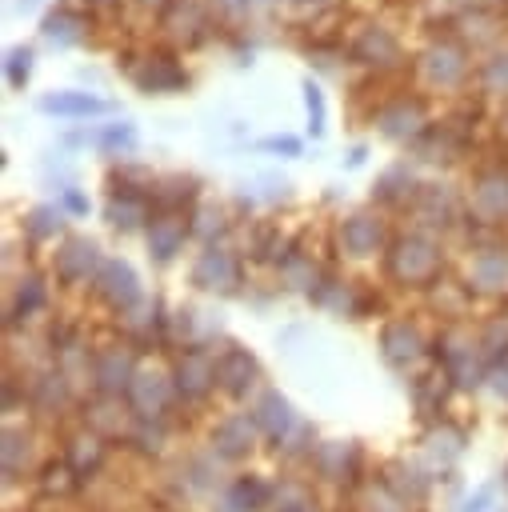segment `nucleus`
Segmentation results:
<instances>
[{"mask_svg": "<svg viewBox=\"0 0 508 512\" xmlns=\"http://www.w3.org/2000/svg\"><path fill=\"white\" fill-rule=\"evenodd\" d=\"M376 124H380V132H384V136L408 140V136H416V132H420L424 112H420V104L396 100V104H388V108H380V112H376Z\"/></svg>", "mask_w": 508, "mask_h": 512, "instance_id": "obj_3", "label": "nucleus"}, {"mask_svg": "<svg viewBox=\"0 0 508 512\" xmlns=\"http://www.w3.org/2000/svg\"><path fill=\"white\" fill-rule=\"evenodd\" d=\"M208 276H212V280H220V276L232 280V260H228L224 252H204V260L196 264V280L208 288Z\"/></svg>", "mask_w": 508, "mask_h": 512, "instance_id": "obj_15", "label": "nucleus"}, {"mask_svg": "<svg viewBox=\"0 0 508 512\" xmlns=\"http://www.w3.org/2000/svg\"><path fill=\"white\" fill-rule=\"evenodd\" d=\"M140 216H144V200H140L136 192H120V196H112V204H108V220H112L116 228H132V224H140Z\"/></svg>", "mask_w": 508, "mask_h": 512, "instance_id": "obj_13", "label": "nucleus"}, {"mask_svg": "<svg viewBox=\"0 0 508 512\" xmlns=\"http://www.w3.org/2000/svg\"><path fill=\"white\" fill-rule=\"evenodd\" d=\"M484 84L492 92H504L508 88V56H496V60L484 64Z\"/></svg>", "mask_w": 508, "mask_h": 512, "instance_id": "obj_18", "label": "nucleus"}, {"mask_svg": "<svg viewBox=\"0 0 508 512\" xmlns=\"http://www.w3.org/2000/svg\"><path fill=\"white\" fill-rule=\"evenodd\" d=\"M68 208H72V212H88V200H84L76 188H68Z\"/></svg>", "mask_w": 508, "mask_h": 512, "instance_id": "obj_22", "label": "nucleus"}, {"mask_svg": "<svg viewBox=\"0 0 508 512\" xmlns=\"http://www.w3.org/2000/svg\"><path fill=\"white\" fill-rule=\"evenodd\" d=\"M424 72L432 84H460V76L468 72V60L456 44H436L428 56H424Z\"/></svg>", "mask_w": 508, "mask_h": 512, "instance_id": "obj_2", "label": "nucleus"}, {"mask_svg": "<svg viewBox=\"0 0 508 512\" xmlns=\"http://www.w3.org/2000/svg\"><path fill=\"white\" fill-rule=\"evenodd\" d=\"M96 264V248L88 244V240H68L64 244V252H60V272L64 276H88V268Z\"/></svg>", "mask_w": 508, "mask_h": 512, "instance_id": "obj_12", "label": "nucleus"}, {"mask_svg": "<svg viewBox=\"0 0 508 512\" xmlns=\"http://www.w3.org/2000/svg\"><path fill=\"white\" fill-rule=\"evenodd\" d=\"M36 304H40V284L28 280V292L20 288V308H36Z\"/></svg>", "mask_w": 508, "mask_h": 512, "instance_id": "obj_21", "label": "nucleus"}, {"mask_svg": "<svg viewBox=\"0 0 508 512\" xmlns=\"http://www.w3.org/2000/svg\"><path fill=\"white\" fill-rule=\"evenodd\" d=\"M340 236H344V244H348L356 256H364V252H372V248L380 244V224L368 220V216H352Z\"/></svg>", "mask_w": 508, "mask_h": 512, "instance_id": "obj_11", "label": "nucleus"}, {"mask_svg": "<svg viewBox=\"0 0 508 512\" xmlns=\"http://www.w3.org/2000/svg\"><path fill=\"white\" fill-rule=\"evenodd\" d=\"M300 4H312V0H300Z\"/></svg>", "mask_w": 508, "mask_h": 512, "instance_id": "obj_23", "label": "nucleus"}, {"mask_svg": "<svg viewBox=\"0 0 508 512\" xmlns=\"http://www.w3.org/2000/svg\"><path fill=\"white\" fill-rule=\"evenodd\" d=\"M108 104L88 96V92H56V96H40V112H56V116H88V112H104Z\"/></svg>", "mask_w": 508, "mask_h": 512, "instance_id": "obj_7", "label": "nucleus"}, {"mask_svg": "<svg viewBox=\"0 0 508 512\" xmlns=\"http://www.w3.org/2000/svg\"><path fill=\"white\" fill-rule=\"evenodd\" d=\"M28 72H32V48H8V56H4V76H8V84L12 88H24V80H28Z\"/></svg>", "mask_w": 508, "mask_h": 512, "instance_id": "obj_14", "label": "nucleus"}, {"mask_svg": "<svg viewBox=\"0 0 508 512\" xmlns=\"http://www.w3.org/2000/svg\"><path fill=\"white\" fill-rule=\"evenodd\" d=\"M100 144L104 148H132L136 144V132H132V124H112L108 132H100Z\"/></svg>", "mask_w": 508, "mask_h": 512, "instance_id": "obj_19", "label": "nucleus"}, {"mask_svg": "<svg viewBox=\"0 0 508 512\" xmlns=\"http://www.w3.org/2000/svg\"><path fill=\"white\" fill-rule=\"evenodd\" d=\"M132 80H136V88H144V92H172V88L184 84V72H180V64L168 60V56H148L144 64L132 68Z\"/></svg>", "mask_w": 508, "mask_h": 512, "instance_id": "obj_1", "label": "nucleus"}, {"mask_svg": "<svg viewBox=\"0 0 508 512\" xmlns=\"http://www.w3.org/2000/svg\"><path fill=\"white\" fill-rule=\"evenodd\" d=\"M56 228H60L56 208H36V212L28 216V232H32V236H52Z\"/></svg>", "mask_w": 508, "mask_h": 512, "instance_id": "obj_17", "label": "nucleus"}, {"mask_svg": "<svg viewBox=\"0 0 508 512\" xmlns=\"http://www.w3.org/2000/svg\"><path fill=\"white\" fill-rule=\"evenodd\" d=\"M180 240H184V220H180V216H160V220H152V252H156L160 260H168V256L180 248Z\"/></svg>", "mask_w": 508, "mask_h": 512, "instance_id": "obj_10", "label": "nucleus"}, {"mask_svg": "<svg viewBox=\"0 0 508 512\" xmlns=\"http://www.w3.org/2000/svg\"><path fill=\"white\" fill-rule=\"evenodd\" d=\"M84 32H88V20H84L80 12H72V8H56V12L44 20V36H48V40H56L60 48L80 44V40H84Z\"/></svg>", "mask_w": 508, "mask_h": 512, "instance_id": "obj_6", "label": "nucleus"}, {"mask_svg": "<svg viewBox=\"0 0 508 512\" xmlns=\"http://www.w3.org/2000/svg\"><path fill=\"white\" fill-rule=\"evenodd\" d=\"M436 268V252H432V244H424V240H400L396 244V272L400 276H428Z\"/></svg>", "mask_w": 508, "mask_h": 512, "instance_id": "obj_4", "label": "nucleus"}, {"mask_svg": "<svg viewBox=\"0 0 508 512\" xmlns=\"http://www.w3.org/2000/svg\"><path fill=\"white\" fill-rule=\"evenodd\" d=\"M352 52H356V60H364V64H392V60L400 56L396 36L384 32V28H364V36L356 40Z\"/></svg>", "mask_w": 508, "mask_h": 512, "instance_id": "obj_5", "label": "nucleus"}, {"mask_svg": "<svg viewBox=\"0 0 508 512\" xmlns=\"http://www.w3.org/2000/svg\"><path fill=\"white\" fill-rule=\"evenodd\" d=\"M260 148H268V152H284V156H296V152H300V140H292V136H272V140H260Z\"/></svg>", "mask_w": 508, "mask_h": 512, "instance_id": "obj_20", "label": "nucleus"}, {"mask_svg": "<svg viewBox=\"0 0 508 512\" xmlns=\"http://www.w3.org/2000/svg\"><path fill=\"white\" fill-rule=\"evenodd\" d=\"M100 292H104L112 304H124V308H128V304L136 300V276H132V268H128V264H120V260L104 264Z\"/></svg>", "mask_w": 508, "mask_h": 512, "instance_id": "obj_8", "label": "nucleus"}, {"mask_svg": "<svg viewBox=\"0 0 508 512\" xmlns=\"http://www.w3.org/2000/svg\"><path fill=\"white\" fill-rule=\"evenodd\" d=\"M304 104H308V116H312V136H320L324 132V96L312 80L304 84Z\"/></svg>", "mask_w": 508, "mask_h": 512, "instance_id": "obj_16", "label": "nucleus"}, {"mask_svg": "<svg viewBox=\"0 0 508 512\" xmlns=\"http://www.w3.org/2000/svg\"><path fill=\"white\" fill-rule=\"evenodd\" d=\"M472 204H476L480 216H492V220L504 216L508 212V180L504 176H484L476 196H472Z\"/></svg>", "mask_w": 508, "mask_h": 512, "instance_id": "obj_9", "label": "nucleus"}]
</instances>
